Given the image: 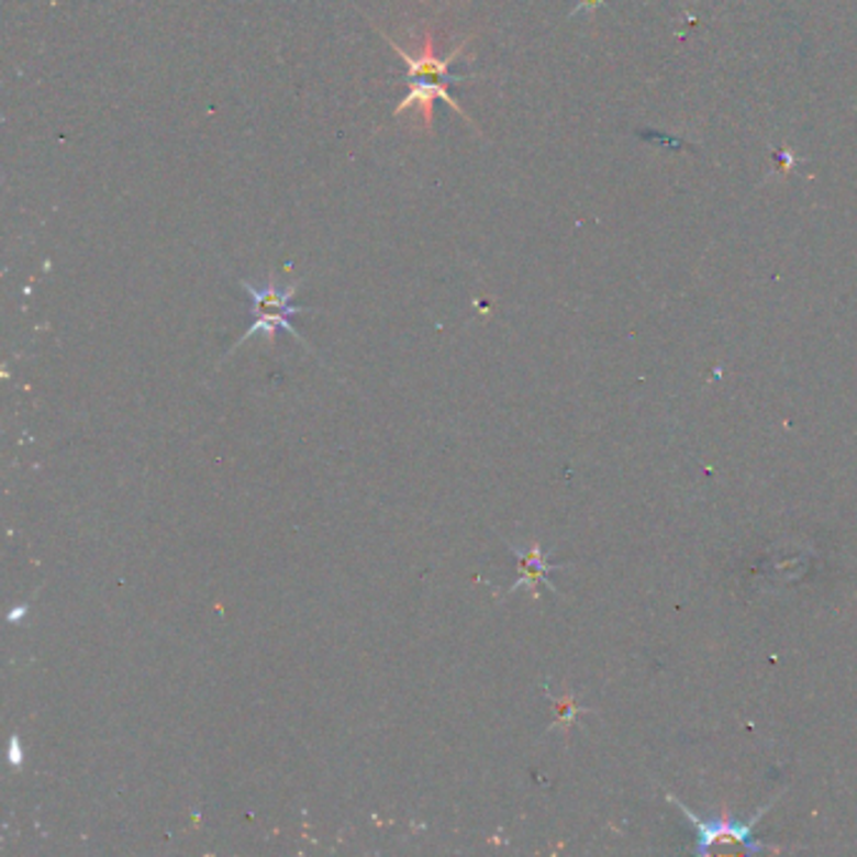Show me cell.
Masks as SVG:
<instances>
[{
    "label": "cell",
    "instance_id": "6da1fadb",
    "mask_svg": "<svg viewBox=\"0 0 857 857\" xmlns=\"http://www.w3.org/2000/svg\"><path fill=\"white\" fill-rule=\"evenodd\" d=\"M385 38H388V36H385ZM388 43L392 46V51H396V54L402 58V64H405L408 84H410L408 96L398 103L396 111H392V116H402V113H405V111L418 109L420 119H423L425 131H433V107H435V101H445L450 109H456L460 116H466L470 124H474V119H470L468 113L463 111L460 103H456V99H453L450 91H448L453 84L466 81V76H453L450 66L456 64V60L463 56V51L468 48L470 38L458 43V46L453 48L448 56L435 54L433 31H425V36L420 38V48H418L415 56H410L408 51H402L392 38H388Z\"/></svg>",
    "mask_w": 857,
    "mask_h": 857
},
{
    "label": "cell",
    "instance_id": "7a4b0ae2",
    "mask_svg": "<svg viewBox=\"0 0 857 857\" xmlns=\"http://www.w3.org/2000/svg\"><path fill=\"white\" fill-rule=\"evenodd\" d=\"M667 800L671 804H677V808L681 810V815H685L689 825H692V830L697 833V853L699 855H759V853L777 850L775 845H767V843H763V839L755 837V827H757L759 817H763L765 812L772 808L775 800L765 804V808L747 822H737L734 817L704 820V817H699L697 812L689 810L679 798H675V794H669Z\"/></svg>",
    "mask_w": 857,
    "mask_h": 857
},
{
    "label": "cell",
    "instance_id": "3957f363",
    "mask_svg": "<svg viewBox=\"0 0 857 857\" xmlns=\"http://www.w3.org/2000/svg\"><path fill=\"white\" fill-rule=\"evenodd\" d=\"M240 285L252 297V314H255V322H252L249 330L237 340V345L232 347V353L242 343H247L249 337L259 335V332L265 335L267 343L272 345L277 330H287L294 340H300L302 345H308L304 343V337L292 327V322H290L294 314L308 312V308H297V304H292V297L297 294V290H300V282L282 287V285H277L275 275H269L267 285H261V287H255L252 282H247V279H242Z\"/></svg>",
    "mask_w": 857,
    "mask_h": 857
},
{
    "label": "cell",
    "instance_id": "277c9868",
    "mask_svg": "<svg viewBox=\"0 0 857 857\" xmlns=\"http://www.w3.org/2000/svg\"><path fill=\"white\" fill-rule=\"evenodd\" d=\"M511 550H513V556L519 558V579H515V583L511 586L509 593L526 589L533 599H538V583L541 581H544L548 589H554V583H550L548 574L556 571V568H564V566L548 564L546 550L541 548L538 541H531V544L523 546V548L521 546H511Z\"/></svg>",
    "mask_w": 857,
    "mask_h": 857
},
{
    "label": "cell",
    "instance_id": "5b68a950",
    "mask_svg": "<svg viewBox=\"0 0 857 857\" xmlns=\"http://www.w3.org/2000/svg\"><path fill=\"white\" fill-rule=\"evenodd\" d=\"M550 704H554L556 710V720L554 724H550V730H558L568 734V730H571V724L579 720V714L586 712L583 706L579 704V699H576L574 694H564V697H550Z\"/></svg>",
    "mask_w": 857,
    "mask_h": 857
},
{
    "label": "cell",
    "instance_id": "8992f818",
    "mask_svg": "<svg viewBox=\"0 0 857 857\" xmlns=\"http://www.w3.org/2000/svg\"><path fill=\"white\" fill-rule=\"evenodd\" d=\"M601 3H603V0H579V5L574 8V15L589 13V11H593V8H599Z\"/></svg>",
    "mask_w": 857,
    "mask_h": 857
}]
</instances>
